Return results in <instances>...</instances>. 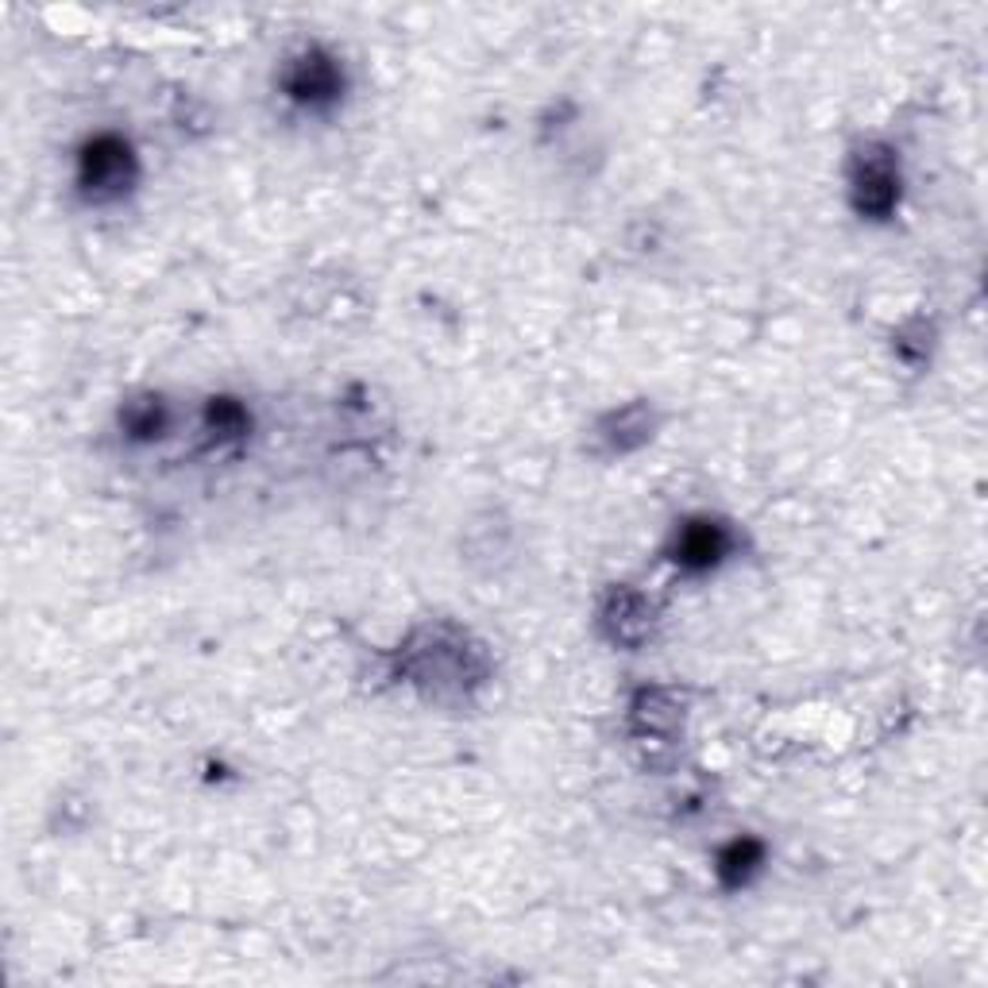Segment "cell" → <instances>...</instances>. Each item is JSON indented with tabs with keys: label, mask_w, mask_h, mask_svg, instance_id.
Instances as JSON below:
<instances>
[{
	"label": "cell",
	"mask_w": 988,
	"mask_h": 988,
	"mask_svg": "<svg viewBox=\"0 0 988 988\" xmlns=\"http://www.w3.org/2000/svg\"><path fill=\"white\" fill-rule=\"evenodd\" d=\"M128 148L120 140H97L89 143L85 159H82V185H89L93 193H117L120 185L128 182Z\"/></svg>",
	"instance_id": "cell-1"
},
{
	"label": "cell",
	"mask_w": 988,
	"mask_h": 988,
	"mask_svg": "<svg viewBox=\"0 0 988 988\" xmlns=\"http://www.w3.org/2000/svg\"><path fill=\"white\" fill-rule=\"evenodd\" d=\"M290 89H294V97H302V101H321V97H329L332 89H336V70H332L325 59H302V67L290 78Z\"/></svg>",
	"instance_id": "cell-2"
},
{
	"label": "cell",
	"mask_w": 988,
	"mask_h": 988,
	"mask_svg": "<svg viewBox=\"0 0 988 988\" xmlns=\"http://www.w3.org/2000/svg\"><path fill=\"white\" fill-rule=\"evenodd\" d=\"M718 556H723V533H718V525H692V530H684L679 561L707 568V564H715Z\"/></svg>",
	"instance_id": "cell-3"
}]
</instances>
